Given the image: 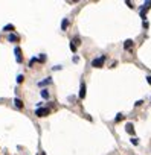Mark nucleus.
I'll return each mask as SVG.
<instances>
[{"mask_svg": "<svg viewBox=\"0 0 151 155\" xmlns=\"http://www.w3.org/2000/svg\"><path fill=\"white\" fill-rule=\"evenodd\" d=\"M104 61H105V56H99V58H95L93 61H92V67L99 68V67L104 65Z\"/></svg>", "mask_w": 151, "mask_h": 155, "instance_id": "1", "label": "nucleus"}, {"mask_svg": "<svg viewBox=\"0 0 151 155\" xmlns=\"http://www.w3.org/2000/svg\"><path fill=\"white\" fill-rule=\"evenodd\" d=\"M49 114H50L49 108H37V111H35V116H38V117H46Z\"/></svg>", "mask_w": 151, "mask_h": 155, "instance_id": "2", "label": "nucleus"}, {"mask_svg": "<svg viewBox=\"0 0 151 155\" xmlns=\"http://www.w3.org/2000/svg\"><path fill=\"white\" fill-rule=\"evenodd\" d=\"M8 41L17 43V41H19V35H15V33H9V35H8Z\"/></svg>", "mask_w": 151, "mask_h": 155, "instance_id": "3", "label": "nucleus"}, {"mask_svg": "<svg viewBox=\"0 0 151 155\" xmlns=\"http://www.w3.org/2000/svg\"><path fill=\"white\" fill-rule=\"evenodd\" d=\"M79 97L81 99H84L85 97V84L81 82V90H79Z\"/></svg>", "mask_w": 151, "mask_h": 155, "instance_id": "4", "label": "nucleus"}, {"mask_svg": "<svg viewBox=\"0 0 151 155\" xmlns=\"http://www.w3.org/2000/svg\"><path fill=\"white\" fill-rule=\"evenodd\" d=\"M15 58H17V62H21V50H20V47H15Z\"/></svg>", "mask_w": 151, "mask_h": 155, "instance_id": "5", "label": "nucleus"}, {"mask_svg": "<svg viewBox=\"0 0 151 155\" xmlns=\"http://www.w3.org/2000/svg\"><path fill=\"white\" fill-rule=\"evenodd\" d=\"M125 129H127V132H128V134H134V128H133V125L131 123H127V126H125Z\"/></svg>", "mask_w": 151, "mask_h": 155, "instance_id": "6", "label": "nucleus"}, {"mask_svg": "<svg viewBox=\"0 0 151 155\" xmlns=\"http://www.w3.org/2000/svg\"><path fill=\"white\" fill-rule=\"evenodd\" d=\"M124 46H125V49H131L133 47V41H131V40H127Z\"/></svg>", "mask_w": 151, "mask_h": 155, "instance_id": "7", "label": "nucleus"}, {"mask_svg": "<svg viewBox=\"0 0 151 155\" xmlns=\"http://www.w3.org/2000/svg\"><path fill=\"white\" fill-rule=\"evenodd\" d=\"M14 103H15V106H17V108H23V102H21L20 99H15Z\"/></svg>", "mask_w": 151, "mask_h": 155, "instance_id": "8", "label": "nucleus"}, {"mask_svg": "<svg viewBox=\"0 0 151 155\" xmlns=\"http://www.w3.org/2000/svg\"><path fill=\"white\" fill-rule=\"evenodd\" d=\"M67 24H69V21L64 18V20H63V23H61V29L63 31H66V27H67Z\"/></svg>", "mask_w": 151, "mask_h": 155, "instance_id": "9", "label": "nucleus"}, {"mask_svg": "<svg viewBox=\"0 0 151 155\" xmlns=\"http://www.w3.org/2000/svg\"><path fill=\"white\" fill-rule=\"evenodd\" d=\"M3 31H6V32H9V31H14V26L12 24H6L3 27Z\"/></svg>", "mask_w": 151, "mask_h": 155, "instance_id": "10", "label": "nucleus"}, {"mask_svg": "<svg viewBox=\"0 0 151 155\" xmlns=\"http://www.w3.org/2000/svg\"><path fill=\"white\" fill-rule=\"evenodd\" d=\"M72 43H73V44H75V46H76V44H78V46H79V44H81V40H79V38H78V37H75V38H73V40H72Z\"/></svg>", "mask_w": 151, "mask_h": 155, "instance_id": "11", "label": "nucleus"}, {"mask_svg": "<svg viewBox=\"0 0 151 155\" xmlns=\"http://www.w3.org/2000/svg\"><path fill=\"white\" fill-rule=\"evenodd\" d=\"M41 96L44 97V99H47V97H49V93H47V90H43V91H41Z\"/></svg>", "mask_w": 151, "mask_h": 155, "instance_id": "12", "label": "nucleus"}, {"mask_svg": "<svg viewBox=\"0 0 151 155\" xmlns=\"http://www.w3.org/2000/svg\"><path fill=\"white\" fill-rule=\"evenodd\" d=\"M70 49H72V52H76V46H75L73 43H70Z\"/></svg>", "mask_w": 151, "mask_h": 155, "instance_id": "13", "label": "nucleus"}, {"mask_svg": "<svg viewBox=\"0 0 151 155\" xmlns=\"http://www.w3.org/2000/svg\"><path fill=\"white\" fill-rule=\"evenodd\" d=\"M50 82V78H47L46 81H43V82H40V85H44V84H49Z\"/></svg>", "mask_w": 151, "mask_h": 155, "instance_id": "14", "label": "nucleus"}, {"mask_svg": "<svg viewBox=\"0 0 151 155\" xmlns=\"http://www.w3.org/2000/svg\"><path fill=\"white\" fill-rule=\"evenodd\" d=\"M23 79H25V78H23V76H21V74H20V76H19V78H17V82H19V84H20V82H23Z\"/></svg>", "mask_w": 151, "mask_h": 155, "instance_id": "15", "label": "nucleus"}, {"mask_svg": "<svg viewBox=\"0 0 151 155\" xmlns=\"http://www.w3.org/2000/svg\"><path fill=\"white\" fill-rule=\"evenodd\" d=\"M131 143H133V145L136 146V145H137V139H131Z\"/></svg>", "mask_w": 151, "mask_h": 155, "instance_id": "16", "label": "nucleus"}, {"mask_svg": "<svg viewBox=\"0 0 151 155\" xmlns=\"http://www.w3.org/2000/svg\"><path fill=\"white\" fill-rule=\"evenodd\" d=\"M147 81H148V84H151V76H148V78H147Z\"/></svg>", "mask_w": 151, "mask_h": 155, "instance_id": "17", "label": "nucleus"}]
</instances>
